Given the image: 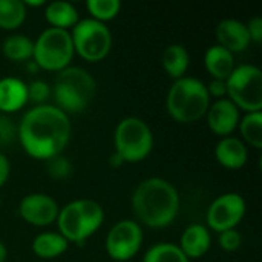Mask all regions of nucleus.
Instances as JSON below:
<instances>
[{
    "label": "nucleus",
    "instance_id": "nucleus-1",
    "mask_svg": "<svg viewBox=\"0 0 262 262\" xmlns=\"http://www.w3.org/2000/svg\"><path fill=\"white\" fill-rule=\"evenodd\" d=\"M72 127L69 115L54 104L29 109L17 126V138L23 150L35 160H49L60 155L69 140Z\"/></svg>",
    "mask_w": 262,
    "mask_h": 262
},
{
    "label": "nucleus",
    "instance_id": "nucleus-2",
    "mask_svg": "<svg viewBox=\"0 0 262 262\" xmlns=\"http://www.w3.org/2000/svg\"><path fill=\"white\" fill-rule=\"evenodd\" d=\"M132 210L138 224L150 229L170 226L180 212V193L164 178H147L141 181L132 195Z\"/></svg>",
    "mask_w": 262,
    "mask_h": 262
},
{
    "label": "nucleus",
    "instance_id": "nucleus-3",
    "mask_svg": "<svg viewBox=\"0 0 262 262\" xmlns=\"http://www.w3.org/2000/svg\"><path fill=\"white\" fill-rule=\"evenodd\" d=\"M97 91L94 77L83 68L68 66L57 72L51 92L55 98V106L66 115L80 114L91 104Z\"/></svg>",
    "mask_w": 262,
    "mask_h": 262
},
{
    "label": "nucleus",
    "instance_id": "nucleus-4",
    "mask_svg": "<svg viewBox=\"0 0 262 262\" xmlns=\"http://www.w3.org/2000/svg\"><path fill=\"white\" fill-rule=\"evenodd\" d=\"M104 221L103 207L94 200H75L60 209L57 216L58 233L68 241L83 246Z\"/></svg>",
    "mask_w": 262,
    "mask_h": 262
},
{
    "label": "nucleus",
    "instance_id": "nucleus-5",
    "mask_svg": "<svg viewBox=\"0 0 262 262\" xmlns=\"http://www.w3.org/2000/svg\"><path fill=\"white\" fill-rule=\"evenodd\" d=\"M167 112L181 123L189 124L201 120L210 106V97L206 84L195 77H183L175 80L167 94Z\"/></svg>",
    "mask_w": 262,
    "mask_h": 262
},
{
    "label": "nucleus",
    "instance_id": "nucleus-6",
    "mask_svg": "<svg viewBox=\"0 0 262 262\" xmlns=\"http://www.w3.org/2000/svg\"><path fill=\"white\" fill-rule=\"evenodd\" d=\"M115 154L124 163H140L154 149V134L146 121L138 117L123 118L114 132Z\"/></svg>",
    "mask_w": 262,
    "mask_h": 262
},
{
    "label": "nucleus",
    "instance_id": "nucleus-7",
    "mask_svg": "<svg viewBox=\"0 0 262 262\" xmlns=\"http://www.w3.org/2000/svg\"><path fill=\"white\" fill-rule=\"evenodd\" d=\"M74 54L71 32L64 29L48 28L34 41L32 61L38 69L60 72L71 64Z\"/></svg>",
    "mask_w": 262,
    "mask_h": 262
},
{
    "label": "nucleus",
    "instance_id": "nucleus-8",
    "mask_svg": "<svg viewBox=\"0 0 262 262\" xmlns=\"http://www.w3.org/2000/svg\"><path fill=\"white\" fill-rule=\"evenodd\" d=\"M229 100L241 111L261 112L262 109V72L258 66L241 64L233 69L226 80Z\"/></svg>",
    "mask_w": 262,
    "mask_h": 262
},
{
    "label": "nucleus",
    "instance_id": "nucleus-9",
    "mask_svg": "<svg viewBox=\"0 0 262 262\" xmlns=\"http://www.w3.org/2000/svg\"><path fill=\"white\" fill-rule=\"evenodd\" d=\"M74 52L83 60L95 63L107 57L112 48L111 29L94 18H83L72 28L71 32Z\"/></svg>",
    "mask_w": 262,
    "mask_h": 262
},
{
    "label": "nucleus",
    "instance_id": "nucleus-10",
    "mask_svg": "<svg viewBox=\"0 0 262 262\" xmlns=\"http://www.w3.org/2000/svg\"><path fill=\"white\" fill-rule=\"evenodd\" d=\"M143 246V229L137 221L121 220L114 224L106 236V252L117 262L130 261Z\"/></svg>",
    "mask_w": 262,
    "mask_h": 262
},
{
    "label": "nucleus",
    "instance_id": "nucleus-11",
    "mask_svg": "<svg viewBox=\"0 0 262 262\" xmlns=\"http://www.w3.org/2000/svg\"><path fill=\"white\" fill-rule=\"evenodd\" d=\"M246 215V201L239 193L227 192L220 195L207 209L206 221L210 230L223 233L236 229Z\"/></svg>",
    "mask_w": 262,
    "mask_h": 262
},
{
    "label": "nucleus",
    "instance_id": "nucleus-12",
    "mask_svg": "<svg viewBox=\"0 0 262 262\" xmlns=\"http://www.w3.org/2000/svg\"><path fill=\"white\" fill-rule=\"evenodd\" d=\"M60 207L57 201L46 193H29L18 204L21 220L34 227H46L57 221Z\"/></svg>",
    "mask_w": 262,
    "mask_h": 262
},
{
    "label": "nucleus",
    "instance_id": "nucleus-13",
    "mask_svg": "<svg viewBox=\"0 0 262 262\" xmlns=\"http://www.w3.org/2000/svg\"><path fill=\"white\" fill-rule=\"evenodd\" d=\"M206 115H207L209 129L221 138L230 137L238 129L241 120L239 109L229 98L215 100L209 106Z\"/></svg>",
    "mask_w": 262,
    "mask_h": 262
},
{
    "label": "nucleus",
    "instance_id": "nucleus-14",
    "mask_svg": "<svg viewBox=\"0 0 262 262\" xmlns=\"http://www.w3.org/2000/svg\"><path fill=\"white\" fill-rule=\"evenodd\" d=\"M216 40L218 45L224 49L235 52H243L250 45V35L244 21L236 18H224L216 26Z\"/></svg>",
    "mask_w": 262,
    "mask_h": 262
},
{
    "label": "nucleus",
    "instance_id": "nucleus-15",
    "mask_svg": "<svg viewBox=\"0 0 262 262\" xmlns=\"http://www.w3.org/2000/svg\"><path fill=\"white\" fill-rule=\"evenodd\" d=\"M210 246H212L210 230L203 224H190L181 235V241L178 247L190 261V259L203 258L209 252Z\"/></svg>",
    "mask_w": 262,
    "mask_h": 262
},
{
    "label": "nucleus",
    "instance_id": "nucleus-16",
    "mask_svg": "<svg viewBox=\"0 0 262 262\" xmlns=\"http://www.w3.org/2000/svg\"><path fill=\"white\" fill-rule=\"evenodd\" d=\"M216 161L230 170H238L246 166L249 160V150L243 140L236 137H226L221 138L215 147Z\"/></svg>",
    "mask_w": 262,
    "mask_h": 262
},
{
    "label": "nucleus",
    "instance_id": "nucleus-17",
    "mask_svg": "<svg viewBox=\"0 0 262 262\" xmlns=\"http://www.w3.org/2000/svg\"><path fill=\"white\" fill-rule=\"evenodd\" d=\"M28 103V86L17 77L0 78V111L14 114Z\"/></svg>",
    "mask_w": 262,
    "mask_h": 262
},
{
    "label": "nucleus",
    "instance_id": "nucleus-18",
    "mask_svg": "<svg viewBox=\"0 0 262 262\" xmlns=\"http://www.w3.org/2000/svg\"><path fill=\"white\" fill-rule=\"evenodd\" d=\"M204 64L213 80H224V81L230 77V74L236 68L233 54L220 45H213L206 51Z\"/></svg>",
    "mask_w": 262,
    "mask_h": 262
},
{
    "label": "nucleus",
    "instance_id": "nucleus-19",
    "mask_svg": "<svg viewBox=\"0 0 262 262\" xmlns=\"http://www.w3.org/2000/svg\"><path fill=\"white\" fill-rule=\"evenodd\" d=\"M45 18L51 25L49 28H57V29H71L78 23V11L77 8L63 0L51 2L46 5L45 9Z\"/></svg>",
    "mask_w": 262,
    "mask_h": 262
},
{
    "label": "nucleus",
    "instance_id": "nucleus-20",
    "mask_svg": "<svg viewBox=\"0 0 262 262\" xmlns=\"http://www.w3.org/2000/svg\"><path fill=\"white\" fill-rule=\"evenodd\" d=\"M161 64L164 71L169 74V77H172L173 80H180L186 77V72L190 64L189 51L183 45H178V43L170 45L163 52Z\"/></svg>",
    "mask_w": 262,
    "mask_h": 262
},
{
    "label": "nucleus",
    "instance_id": "nucleus-21",
    "mask_svg": "<svg viewBox=\"0 0 262 262\" xmlns=\"http://www.w3.org/2000/svg\"><path fill=\"white\" fill-rule=\"evenodd\" d=\"M69 247V243L57 232H45L34 238L32 252L41 259H54L61 256Z\"/></svg>",
    "mask_w": 262,
    "mask_h": 262
},
{
    "label": "nucleus",
    "instance_id": "nucleus-22",
    "mask_svg": "<svg viewBox=\"0 0 262 262\" xmlns=\"http://www.w3.org/2000/svg\"><path fill=\"white\" fill-rule=\"evenodd\" d=\"M2 52L11 61H28L34 54V41L23 34H12L3 40Z\"/></svg>",
    "mask_w": 262,
    "mask_h": 262
},
{
    "label": "nucleus",
    "instance_id": "nucleus-23",
    "mask_svg": "<svg viewBox=\"0 0 262 262\" xmlns=\"http://www.w3.org/2000/svg\"><path fill=\"white\" fill-rule=\"evenodd\" d=\"M28 9L21 0H0V29L14 31L26 20Z\"/></svg>",
    "mask_w": 262,
    "mask_h": 262
},
{
    "label": "nucleus",
    "instance_id": "nucleus-24",
    "mask_svg": "<svg viewBox=\"0 0 262 262\" xmlns=\"http://www.w3.org/2000/svg\"><path fill=\"white\" fill-rule=\"evenodd\" d=\"M238 126H239V132L243 135V140L249 146H252L258 150L262 149V112L246 114L239 120Z\"/></svg>",
    "mask_w": 262,
    "mask_h": 262
},
{
    "label": "nucleus",
    "instance_id": "nucleus-25",
    "mask_svg": "<svg viewBox=\"0 0 262 262\" xmlns=\"http://www.w3.org/2000/svg\"><path fill=\"white\" fill-rule=\"evenodd\" d=\"M143 262H189V259L177 244L158 243L146 252Z\"/></svg>",
    "mask_w": 262,
    "mask_h": 262
},
{
    "label": "nucleus",
    "instance_id": "nucleus-26",
    "mask_svg": "<svg viewBox=\"0 0 262 262\" xmlns=\"http://www.w3.org/2000/svg\"><path fill=\"white\" fill-rule=\"evenodd\" d=\"M86 9L92 15L91 18L104 23L118 15L121 9V2L120 0H88Z\"/></svg>",
    "mask_w": 262,
    "mask_h": 262
},
{
    "label": "nucleus",
    "instance_id": "nucleus-27",
    "mask_svg": "<svg viewBox=\"0 0 262 262\" xmlns=\"http://www.w3.org/2000/svg\"><path fill=\"white\" fill-rule=\"evenodd\" d=\"M72 170L74 169H72L71 161L66 157H63L61 154L55 155L46 161V172L52 180H58V181L66 180L72 175Z\"/></svg>",
    "mask_w": 262,
    "mask_h": 262
},
{
    "label": "nucleus",
    "instance_id": "nucleus-28",
    "mask_svg": "<svg viewBox=\"0 0 262 262\" xmlns=\"http://www.w3.org/2000/svg\"><path fill=\"white\" fill-rule=\"evenodd\" d=\"M28 86V101L35 103L37 106L46 104V101L51 97V86L43 80H34Z\"/></svg>",
    "mask_w": 262,
    "mask_h": 262
},
{
    "label": "nucleus",
    "instance_id": "nucleus-29",
    "mask_svg": "<svg viewBox=\"0 0 262 262\" xmlns=\"http://www.w3.org/2000/svg\"><path fill=\"white\" fill-rule=\"evenodd\" d=\"M218 244L220 247L224 250V252H236L241 244H243V238H241V233L233 229V230H226L223 233H220V238H218Z\"/></svg>",
    "mask_w": 262,
    "mask_h": 262
},
{
    "label": "nucleus",
    "instance_id": "nucleus-30",
    "mask_svg": "<svg viewBox=\"0 0 262 262\" xmlns=\"http://www.w3.org/2000/svg\"><path fill=\"white\" fill-rule=\"evenodd\" d=\"M17 140V126L8 115H0V144H11Z\"/></svg>",
    "mask_w": 262,
    "mask_h": 262
},
{
    "label": "nucleus",
    "instance_id": "nucleus-31",
    "mask_svg": "<svg viewBox=\"0 0 262 262\" xmlns=\"http://www.w3.org/2000/svg\"><path fill=\"white\" fill-rule=\"evenodd\" d=\"M206 89H207V94L209 97H215L216 100H221L224 97H227V84L224 80H213L206 84Z\"/></svg>",
    "mask_w": 262,
    "mask_h": 262
},
{
    "label": "nucleus",
    "instance_id": "nucleus-32",
    "mask_svg": "<svg viewBox=\"0 0 262 262\" xmlns=\"http://www.w3.org/2000/svg\"><path fill=\"white\" fill-rule=\"evenodd\" d=\"M249 35H250V41L255 43H261L262 41V18L261 17H253L249 20V23H246Z\"/></svg>",
    "mask_w": 262,
    "mask_h": 262
},
{
    "label": "nucleus",
    "instance_id": "nucleus-33",
    "mask_svg": "<svg viewBox=\"0 0 262 262\" xmlns=\"http://www.w3.org/2000/svg\"><path fill=\"white\" fill-rule=\"evenodd\" d=\"M9 173H11V164H9L8 158L0 152V189L6 184Z\"/></svg>",
    "mask_w": 262,
    "mask_h": 262
},
{
    "label": "nucleus",
    "instance_id": "nucleus-34",
    "mask_svg": "<svg viewBox=\"0 0 262 262\" xmlns=\"http://www.w3.org/2000/svg\"><path fill=\"white\" fill-rule=\"evenodd\" d=\"M109 164H111L112 167H120V166H123V164H124V161H123V160H121L115 152H114V154L109 157Z\"/></svg>",
    "mask_w": 262,
    "mask_h": 262
},
{
    "label": "nucleus",
    "instance_id": "nucleus-35",
    "mask_svg": "<svg viewBox=\"0 0 262 262\" xmlns=\"http://www.w3.org/2000/svg\"><path fill=\"white\" fill-rule=\"evenodd\" d=\"M23 3H25L26 9H28V8H38V6H43V5H45L43 0H35V2H34V0H25Z\"/></svg>",
    "mask_w": 262,
    "mask_h": 262
},
{
    "label": "nucleus",
    "instance_id": "nucleus-36",
    "mask_svg": "<svg viewBox=\"0 0 262 262\" xmlns=\"http://www.w3.org/2000/svg\"><path fill=\"white\" fill-rule=\"evenodd\" d=\"M8 258V250H6V246L0 241V262H6Z\"/></svg>",
    "mask_w": 262,
    "mask_h": 262
},
{
    "label": "nucleus",
    "instance_id": "nucleus-37",
    "mask_svg": "<svg viewBox=\"0 0 262 262\" xmlns=\"http://www.w3.org/2000/svg\"><path fill=\"white\" fill-rule=\"evenodd\" d=\"M0 207H2V196H0Z\"/></svg>",
    "mask_w": 262,
    "mask_h": 262
}]
</instances>
